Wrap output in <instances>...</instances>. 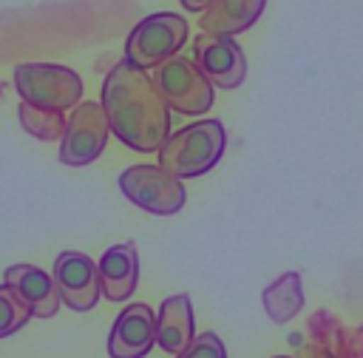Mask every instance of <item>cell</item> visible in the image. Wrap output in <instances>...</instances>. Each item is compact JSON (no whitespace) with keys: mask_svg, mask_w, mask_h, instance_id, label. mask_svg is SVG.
Returning a JSON list of instances; mask_svg holds the SVG:
<instances>
[{"mask_svg":"<svg viewBox=\"0 0 363 358\" xmlns=\"http://www.w3.org/2000/svg\"><path fill=\"white\" fill-rule=\"evenodd\" d=\"M193 307H190V295L187 293H176L167 295L159 307V318H156V344L170 352L179 355L190 347L193 341Z\"/></svg>","mask_w":363,"mask_h":358,"instance_id":"4fadbf2b","label":"cell"},{"mask_svg":"<svg viewBox=\"0 0 363 358\" xmlns=\"http://www.w3.org/2000/svg\"><path fill=\"white\" fill-rule=\"evenodd\" d=\"M99 287L108 301H128L139 281V253L130 242L113 244L102 253L99 264Z\"/></svg>","mask_w":363,"mask_h":358,"instance_id":"7c38bea8","label":"cell"},{"mask_svg":"<svg viewBox=\"0 0 363 358\" xmlns=\"http://www.w3.org/2000/svg\"><path fill=\"white\" fill-rule=\"evenodd\" d=\"M301 307H303V287L295 270L284 273L278 281H272L264 290V310L275 324H286L295 313H301Z\"/></svg>","mask_w":363,"mask_h":358,"instance_id":"9a60e30c","label":"cell"},{"mask_svg":"<svg viewBox=\"0 0 363 358\" xmlns=\"http://www.w3.org/2000/svg\"><path fill=\"white\" fill-rule=\"evenodd\" d=\"M176 358H227V349H224V344H221V338L216 332H201Z\"/></svg>","mask_w":363,"mask_h":358,"instance_id":"ac0fdd59","label":"cell"},{"mask_svg":"<svg viewBox=\"0 0 363 358\" xmlns=\"http://www.w3.org/2000/svg\"><path fill=\"white\" fill-rule=\"evenodd\" d=\"M153 85L162 94L164 105L179 111V114L199 116V114H204L213 105V85H210V80L184 54H176V57L164 60L153 71Z\"/></svg>","mask_w":363,"mask_h":358,"instance_id":"5b68a950","label":"cell"},{"mask_svg":"<svg viewBox=\"0 0 363 358\" xmlns=\"http://www.w3.org/2000/svg\"><path fill=\"white\" fill-rule=\"evenodd\" d=\"M3 284H9L23 304L31 310L34 318H51L60 310V293L54 284V276L34 264H11L3 270Z\"/></svg>","mask_w":363,"mask_h":358,"instance_id":"8fae6325","label":"cell"},{"mask_svg":"<svg viewBox=\"0 0 363 358\" xmlns=\"http://www.w3.org/2000/svg\"><path fill=\"white\" fill-rule=\"evenodd\" d=\"M156 344V313L147 304H128L108 335L111 358H145Z\"/></svg>","mask_w":363,"mask_h":358,"instance_id":"30bf717a","label":"cell"},{"mask_svg":"<svg viewBox=\"0 0 363 358\" xmlns=\"http://www.w3.org/2000/svg\"><path fill=\"white\" fill-rule=\"evenodd\" d=\"M227 131L218 119L190 122L164 139V145L159 148V168H164L176 179H196L221 159Z\"/></svg>","mask_w":363,"mask_h":358,"instance_id":"7a4b0ae2","label":"cell"},{"mask_svg":"<svg viewBox=\"0 0 363 358\" xmlns=\"http://www.w3.org/2000/svg\"><path fill=\"white\" fill-rule=\"evenodd\" d=\"M179 3H182L187 11H204V9H207L213 0H179Z\"/></svg>","mask_w":363,"mask_h":358,"instance_id":"d6986e66","label":"cell"},{"mask_svg":"<svg viewBox=\"0 0 363 358\" xmlns=\"http://www.w3.org/2000/svg\"><path fill=\"white\" fill-rule=\"evenodd\" d=\"M28 318H31V310L23 304V298L9 284H0V338L26 327Z\"/></svg>","mask_w":363,"mask_h":358,"instance_id":"e0dca14e","label":"cell"},{"mask_svg":"<svg viewBox=\"0 0 363 358\" xmlns=\"http://www.w3.org/2000/svg\"><path fill=\"white\" fill-rule=\"evenodd\" d=\"M267 0H213L201 17L199 26L204 34H221V37H233L247 31L264 11Z\"/></svg>","mask_w":363,"mask_h":358,"instance_id":"5bb4252c","label":"cell"},{"mask_svg":"<svg viewBox=\"0 0 363 358\" xmlns=\"http://www.w3.org/2000/svg\"><path fill=\"white\" fill-rule=\"evenodd\" d=\"M119 190L142 210L156 216H173L184 207L187 193L182 179L159 165H130L119 173Z\"/></svg>","mask_w":363,"mask_h":358,"instance_id":"8992f818","label":"cell"},{"mask_svg":"<svg viewBox=\"0 0 363 358\" xmlns=\"http://www.w3.org/2000/svg\"><path fill=\"white\" fill-rule=\"evenodd\" d=\"M187 40V23L176 11H156L142 17L128 40H125V60L142 71L159 68L164 60L176 57Z\"/></svg>","mask_w":363,"mask_h":358,"instance_id":"277c9868","label":"cell"},{"mask_svg":"<svg viewBox=\"0 0 363 358\" xmlns=\"http://www.w3.org/2000/svg\"><path fill=\"white\" fill-rule=\"evenodd\" d=\"M275 358H289V355H275Z\"/></svg>","mask_w":363,"mask_h":358,"instance_id":"ffe728a7","label":"cell"},{"mask_svg":"<svg viewBox=\"0 0 363 358\" xmlns=\"http://www.w3.org/2000/svg\"><path fill=\"white\" fill-rule=\"evenodd\" d=\"M111 125L102 111V102H79L65 125V134L60 139V162L68 168L91 165L108 142Z\"/></svg>","mask_w":363,"mask_h":358,"instance_id":"52a82bcc","label":"cell"},{"mask_svg":"<svg viewBox=\"0 0 363 358\" xmlns=\"http://www.w3.org/2000/svg\"><path fill=\"white\" fill-rule=\"evenodd\" d=\"M17 116H20V125H23L31 136L45 139V142H51V139H62L65 125H68V119H65L60 111L34 108V105H28V102H20Z\"/></svg>","mask_w":363,"mask_h":358,"instance_id":"2e32d148","label":"cell"},{"mask_svg":"<svg viewBox=\"0 0 363 358\" xmlns=\"http://www.w3.org/2000/svg\"><path fill=\"white\" fill-rule=\"evenodd\" d=\"M193 63L218 88H238L247 77V57L233 37L201 31L193 40Z\"/></svg>","mask_w":363,"mask_h":358,"instance_id":"ba28073f","label":"cell"},{"mask_svg":"<svg viewBox=\"0 0 363 358\" xmlns=\"http://www.w3.org/2000/svg\"><path fill=\"white\" fill-rule=\"evenodd\" d=\"M102 111L119 142L133 151L153 153L170 136V108L153 85L147 71L116 63L102 82Z\"/></svg>","mask_w":363,"mask_h":358,"instance_id":"6da1fadb","label":"cell"},{"mask_svg":"<svg viewBox=\"0 0 363 358\" xmlns=\"http://www.w3.org/2000/svg\"><path fill=\"white\" fill-rule=\"evenodd\" d=\"M54 284L60 293V301L68 304L77 313L91 310L99 301V270L96 261L79 250H62L54 259Z\"/></svg>","mask_w":363,"mask_h":358,"instance_id":"9c48e42d","label":"cell"},{"mask_svg":"<svg viewBox=\"0 0 363 358\" xmlns=\"http://www.w3.org/2000/svg\"><path fill=\"white\" fill-rule=\"evenodd\" d=\"M14 88L23 102L60 114L77 108L82 97L79 74L54 63H20L14 68Z\"/></svg>","mask_w":363,"mask_h":358,"instance_id":"3957f363","label":"cell"}]
</instances>
